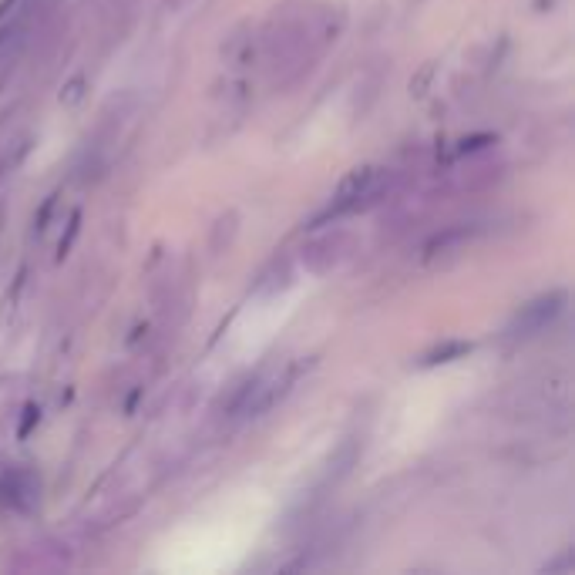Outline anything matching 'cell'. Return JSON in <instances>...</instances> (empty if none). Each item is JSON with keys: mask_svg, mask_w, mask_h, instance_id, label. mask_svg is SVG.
Here are the masks:
<instances>
[{"mask_svg": "<svg viewBox=\"0 0 575 575\" xmlns=\"http://www.w3.org/2000/svg\"><path fill=\"white\" fill-rule=\"evenodd\" d=\"M78 229H81V209H74L71 212V222H68V236H61V243H58V259L68 256L71 243L78 239Z\"/></svg>", "mask_w": 575, "mask_h": 575, "instance_id": "13", "label": "cell"}, {"mask_svg": "<svg viewBox=\"0 0 575 575\" xmlns=\"http://www.w3.org/2000/svg\"><path fill=\"white\" fill-rule=\"evenodd\" d=\"M85 88H88V78L85 74H74V78L64 85L61 91V105H78L81 98H85Z\"/></svg>", "mask_w": 575, "mask_h": 575, "instance_id": "12", "label": "cell"}, {"mask_svg": "<svg viewBox=\"0 0 575 575\" xmlns=\"http://www.w3.org/2000/svg\"><path fill=\"white\" fill-rule=\"evenodd\" d=\"M475 236H478V229H471V226H451V229H444V233H438V236L428 239V246H424V256L438 259V256H444V253H454V249L468 246Z\"/></svg>", "mask_w": 575, "mask_h": 575, "instance_id": "7", "label": "cell"}, {"mask_svg": "<svg viewBox=\"0 0 575 575\" xmlns=\"http://www.w3.org/2000/svg\"><path fill=\"white\" fill-rule=\"evenodd\" d=\"M31 135H24L21 142H14V148H7L4 155H0V179H7V175H11L17 165H21L24 159H27V152H31Z\"/></svg>", "mask_w": 575, "mask_h": 575, "instance_id": "10", "label": "cell"}, {"mask_svg": "<svg viewBox=\"0 0 575 575\" xmlns=\"http://www.w3.org/2000/svg\"><path fill=\"white\" fill-rule=\"evenodd\" d=\"M0 498L11 508H17V512H34L37 502H41V481H37L34 471L11 468L0 478Z\"/></svg>", "mask_w": 575, "mask_h": 575, "instance_id": "5", "label": "cell"}, {"mask_svg": "<svg viewBox=\"0 0 575 575\" xmlns=\"http://www.w3.org/2000/svg\"><path fill=\"white\" fill-rule=\"evenodd\" d=\"M354 253V236L347 229H333V233H323L317 239L303 246V270L313 273V276H327L333 273L337 266Z\"/></svg>", "mask_w": 575, "mask_h": 575, "instance_id": "4", "label": "cell"}, {"mask_svg": "<svg viewBox=\"0 0 575 575\" xmlns=\"http://www.w3.org/2000/svg\"><path fill=\"white\" fill-rule=\"evenodd\" d=\"M471 354V343L468 340H444L438 347H431L428 354L421 357V367H438V364H451V360Z\"/></svg>", "mask_w": 575, "mask_h": 575, "instance_id": "9", "label": "cell"}, {"mask_svg": "<svg viewBox=\"0 0 575 575\" xmlns=\"http://www.w3.org/2000/svg\"><path fill=\"white\" fill-rule=\"evenodd\" d=\"M222 58L229 68H249L259 58V34L253 31V24H239L233 34L222 44Z\"/></svg>", "mask_w": 575, "mask_h": 575, "instance_id": "6", "label": "cell"}, {"mask_svg": "<svg viewBox=\"0 0 575 575\" xmlns=\"http://www.w3.org/2000/svg\"><path fill=\"white\" fill-rule=\"evenodd\" d=\"M27 417H24V424H21V438H27V434H31V428H34V421H37V414H41V411H37V407L31 404V407H27V411H24Z\"/></svg>", "mask_w": 575, "mask_h": 575, "instance_id": "16", "label": "cell"}, {"mask_svg": "<svg viewBox=\"0 0 575 575\" xmlns=\"http://www.w3.org/2000/svg\"><path fill=\"white\" fill-rule=\"evenodd\" d=\"M357 441L354 438H347L337 448V454L330 458V465H327V478H323V485H337V481H343L350 475V468L357 465Z\"/></svg>", "mask_w": 575, "mask_h": 575, "instance_id": "8", "label": "cell"}, {"mask_svg": "<svg viewBox=\"0 0 575 575\" xmlns=\"http://www.w3.org/2000/svg\"><path fill=\"white\" fill-rule=\"evenodd\" d=\"M498 138L495 135H471V138H465V142H461V148H458V155H468V152H478V148H485V145H495Z\"/></svg>", "mask_w": 575, "mask_h": 575, "instance_id": "14", "label": "cell"}, {"mask_svg": "<svg viewBox=\"0 0 575 575\" xmlns=\"http://www.w3.org/2000/svg\"><path fill=\"white\" fill-rule=\"evenodd\" d=\"M565 303H569L565 290H549V293L535 296V300H528L525 306H518L515 310V317L508 320V327H505V337L508 340H528V337H535V333L549 330L552 323L562 317Z\"/></svg>", "mask_w": 575, "mask_h": 575, "instance_id": "3", "label": "cell"}, {"mask_svg": "<svg viewBox=\"0 0 575 575\" xmlns=\"http://www.w3.org/2000/svg\"><path fill=\"white\" fill-rule=\"evenodd\" d=\"M54 199H58V196H48V199H44L41 212H37V216H34V229H37V233H44V229H48V219H51V212H54Z\"/></svg>", "mask_w": 575, "mask_h": 575, "instance_id": "15", "label": "cell"}, {"mask_svg": "<svg viewBox=\"0 0 575 575\" xmlns=\"http://www.w3.org/2000/svg\"><path fill=\"white\" fill-rule=\"evenodd\" d=\"M206 4H209V0H165L162 11L169 14V17H189V14L202 11Z\"/></svg>", "mask_w": 575, "mask_h": 575, "instance_id": "11", "label": "cell"}, {"mask_svg": "<svg viewBox=\"0 0 575 575\" xmlns=\"http://www.w3.org/2000/svg\"><path fill=\"white\" fill-rule=\"evenodd\" d=\"M387 182H391V172L380 169V165H357V169H350L340 179L337 196H333L327 212H320V216L310 222V229H317L330 219L350 216V212H367L370 206H377V202L387 196Z\"/></svg>", "mask_w": 575, "mask_h": 575, "instance_id": "2", "label": "cell"}, {"mask_svg": "<svg viewBox=\"0 0 575 575\" xmlns=\"http://www.w3.org/2000/svg\"><path fill=\"white\" fill-rule=\"evenodd\" d=\"M347 27L343 7L313 4V0H290L276 7L270 24L259 34V58L273 68V85H296L313 61L330 48Z\"/></svg>", "mask_w": 575, "mask_h": 575, "instance_id": "1", "label": "cell"}]
</instances>
